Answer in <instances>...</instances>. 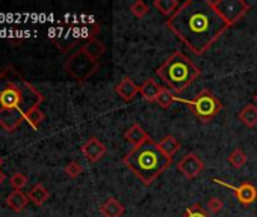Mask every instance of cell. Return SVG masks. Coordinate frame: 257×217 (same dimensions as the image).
<instances>
[{"label": "cell", "instance_id": "obj_1", "mask_svg": "<svg viewBox=\"0 0 257 217\" xmlns=\"http://www.w3.org/2000/svg\"><path fill=\"white\" fill-rule=\"evenodd\" d=\"M167 28L195 56H203L228 29L210 0H186L167 20Z\"/></svg>", "mask_w": 257, "mask_h": 217}, {"label": "cell", "instance_id": "obj_2", "mask_svg": "<svg viewBox=\"0 0 257 217\" xmlns=\"http://www.w3.org/2000/svg\"><path fill=\"white\" fill-rule=\"evenodd\" d=\"M43 101L44 95L14 66L0 71V126L8 133L16 132L26 115Z\"/></svg>", "mask_w": 257, "mask_h": 217}, {"label": "cell", "instance_id": "obj_3", "mask_svg": "<svg viewBox=\"0 0 257 217\" xmlns=\"http://www.w3.org/2000/svg\"><path fill=\"white\" fill-rule=\"evenodd\" d=\"M122 163L137 178H140L144 186H152L171 166L173 162L161 152L158 142L150 139L138 146H134L122 157Z\"/></svg>", "mask_w": 257, "mask_h": 217}, {"label": "cell", "instance_id": "obj_4", "mask_svg": "<svg viewBox=\"0 0 257 217\" xmlns=\"http://www.w3.org/2000/svg\"><path fill=\"white\" fill-rule=\"evenodd\" d=\"M156 76L170 90L180 94L201 76V70L183 52L177 50L156 68Z\"/></svg>", "mask_w": 257, "mask_h": 217}, {"label": "cell", "instance_id": "obj_5", "mask_svg": "<svg viewBox=\"0 0 257 217\" xmlns=\"http://www.w3.org/2000/svg\"><path fill=\"white\" fill-rule=\"evenodd\" d=\"M176 101L185 102L189 107L192 115L204 124L210 122L222 110L221 101L216 98V95L210 89H206V88L201 89L192 100H185V98L176 96Z\"/></svg>", "mask_w": 257, "mask_h": 217}, {"label": "cell", "instance_id": "obj_6", "mask_svg": "<svg viewBox=\"0 0 257 217\" xmlns=\"http://www.w3.org/2000/svg\"><path fill=\"white\" fill-rule=\"evenodd\" d=\"M64 66H65V71L68 72V76L73 77L79 83L86 82L100 70L98 62L92 60L82 50H77L74 54H71Z\"/></svg>", "mask_w": 257, "mask_h": 217}, {"label": "cell", "instance_id": "obj_7", "mask_svg": "<svg viewBox=\"0 0 257 217\" xmlns=\"http://www.w3.org/2000/svg\"><path fill=\"white\" fill-rule=\"evenodd\" d=\"M210 4L228 28L240 22L251 8L245 0H210Z\"/></svg>", "mask_w": 257, "mask_h": 217}, {"label": "cell", "instance_id": "obj_8", "mask_svg": "<svg viewBox=\"0 0 257 217\" xmlns=\"http://www.w3.org/2000/svg\"><path fill=\"white\" fill-rule=\"evenodd\" d=\"M212 181L218 186L230 188L233 192L234 198L237 199V202L243 206H249L251 204H254L257 200V187L249 181L240 182L239 186H231V184H228L222 180H218V178H212Z\"/></svg>", "mask_w": 257, "mask_h": 217}, {"label": "cell", "instance_id": "obj_9", "mask_svg": "<svg viewBox=\"0 0 257 217\" xmlns=\"http://www.w3.org/2000/svg\"><path fill=\"white\" fill-rule=\"evenodd\" d=\"M177 169L179 172L186 178V180H195L197 176L201 175V172L204 170V163L203 160L194 154V152H188L179 163H177Z\"/></svg>", "mask_w": 257, "mask_h": 217}, {"label": "cell", "instance_id": "obj_10", "mask_svg": "<svg viewBox=\"0 0 257 217\" xmlns=\"http://www.w3.org/2000/svg\"><path fill=\"white\" fill-rule=\"evenodd\" d=\"M82 154L86 157V160L89 162V163H97L98 160H101L103 157H104V154H106V145L100 140V139H97L95 136H92V138H89L83 145H82Z\"/></svg>", "mask_w": 257, "mask_h": 217}, {"label": "cell", "instance_id": "obj_11", "mask_svg": "<svg viewBox=\"0 0 257 217\" xmlns=\"http://www.w3.org/2000/svg\"><path fill=\"white\" fill-rule=\"evenodd\" d=\"M115 94L125 102H131L135 100L137 94H140V86L131 78V77H124L115 84Z\"/></svg>", "mask_w": 257, "mask_h": 217}, {"label": "cell", "instance_id": "obj_12", "mask_svg": "<svg viewBox=\"0 0 257 217\" xmlns=\"http://www.w3.org/2000/svg\"><path fill=\"white\" fill-rule=\"evenodd\" d=\"M124 139H125L127 142H131L134 146H138V145H141V144L150 140L152 138L149 136V133H147L140 124H134V126H131V127H128V128L124 132Z\"/></svg>", "mask_w": 257, "mask_h": 217}, {"label": "cell", "instance_id": "obj_13", "mask_svg": "<svg viewBox=\"0 0 257 217\" xmlns=\"http://www.w3.org/2000/svg\"><path fill=\"white\" fill-rule=\"evenodd\" d=\"M100 212L103 217H122V214L125 212V206L116 198H109L100 206Z\"/></svg>", "mask_w": 257, "mask_h": 217}, {"label": "cell", "instance_id": "obj_14", "mask_svg": "<svg viewBox=\"0 0 257 217\" xmlns=\"http://www.w3.org/2000/svg\"><path fill=\"white\" fill-rule=\"evenodd\" d=\"M162 90V86L155 80V78H147L141 86H140V94L143 98L149 102H156L159 94Z\"/></svg>", "mask_w": 257, "mask_h": 217}, {"label": "cell", "instance_id": "obj_15", "mask_svg": "<svg viewBox=\"0 0 257 217\" xmlns=\"http://www.w3.org/2000/svg\"><path fill=\"white\" fill-rule=\"evenodd\" d=\"M237 120L246 128H254L257 126V106L255 104H245L237 114Z\"/></svg>", "mask_w": 257, "mask_h": 217}, {"label": "cell", "instance_id": "obj_16", "mask_svg": "<svg viewBox=\"0 0 257 217\" xmlns=\"http://www.w3.org/2000/svg\"><path fill=\"white\" fill-rule=\"evenodd\" d=\"M158 146H159L161 152H162L168 160H171V162H173V157L176 156V152L182 148L180 142H179L174 136H171V134H167L162 140H159V142H158Z\"/></svg>", "mask_w": 257, "mask_h": 217}, {"label": "cell", "instance_id": "obj_17", "mask_svg": "<svg viewBox=\"0 0 257 217\" xmlns=\"http://www.w3.org/2000/svg\"><path fill=\"white\" fill-rule=\"evenodd\" d=\"M80 50H82L86 56H89L92 60L98 62V59L106 53V46H104L100 40L92 38V40H88L86 44H85Z\"/></svg>", "mask_w": 257, "mask_h": 217}, {"label": "cell", "instance_id": "obj_18", "mask_svg": "<svg viewBox=\"0 0 257 217\" xmlns=\"http://www.w3.org/2000/svg\"><path fill=\"white\" fill-rule=\"evenodd\" d=\"M29 194L23 193L22 190H14L8 198H7V205L10 208H13L16 212H20L22 210L26 208V205L29 204Z\"/></svg>", "mask_w": 257, "mask_h": 217}, {"label": "cell", "instance_id": "obj_19", "mask_svg": "<svg viewBox=\"0 0 257 217\" xmlns=\"http://www.w3.org/2000/svg\"><path fill=\"white\" fill-rule=\"evenodd\" d=\"M180 5L182 4L179 0H155L153 2V6L167 18H171L176 14V11L180 8Z\"/></svg>", "mask_w": 257, "mask_h": 217}, {"label": "cell", "instance_id": "obj_20", "mask_svg": "<svg viewBox=\"0 0 257 217\" xmlns=\"http://www.w3.org/2000/svg\"><path fill=\"white\" fill-rule=\"evenodd\" d=\"M50 198V193H49V190L43 186V184H35L32 188H31V192H29V199L35 204V205H38V206H41L47 199Z\"/></svg>", "mask_w": 257, "mask_h": 217}, {"label": "cell", "instance_id": "obj_21", "mask_svg": "<svg viewBox=\"0 0 257 217\" xmlns=\"http://www.w3.org/2000/svg\"><path fill=\"white\" fill-rule=\"evenodd\" d=\"M44 114L41 112V108L40 107H37V108H34V110H31L28 115H26V118H25V121L34 128V130H38L40 128V126H41V122L44 121Z\"/></svg>", "mask_w": 257, "mask_h": 217}, {"label": "cell", "instance_id": "obj_22", "mask_svg": "<svg viewBox=\"0 0 257 217\" xmlns=\"http://www.w3.org/2000/svg\"><path fill=\"white\" fill-rule=\"evenodd\" d=\"M176 101V94L173 90H170L167 86H162V90L156 100V102L162 107V108H168L173 102Z\"/></svg>", "mask_w": 257, "mask_h": 217}, {"label": "cell", "instance_id": "obj_23", "mask_svg": "<svg viewBox=\"0 0 257 217\" xmlns=\"http://www.w3.org/2000/svg\"><path fill=\"white\" fill-rule=\"evenodd\" d=\"M228 163L234 168V169H240L245 163H246V154L240 150V148H236L230 152L228 156Z\"/></svg>", "mask_w": 257, "mask_h": 217}, {"label": "cell", "instance_id": "obj_24", "mask_svg": "<svg viewBox=\"0 0 257 217\" xmlns=\"http://www.w3.org/2000/svg\"><path fill=\"white\" fill-rule=\"evenodd\" d=\"M150 11V6L144 2V0H137L135 4L131 5V12L135 18H144Z\"/></svg>", "mask_w": 257, "mask_h": 217}, {"label": "cell", "instance_id": "obj_25", "mask_svg": "<svg viewBox=\"0 0 257 217\" xmlns=\"http://www.w3.org/2000/svg\"><path fill=\"white\" fill-rule=\"evenodd\" d=\"M180 217H212V216L207 214V211L200 204H194L189 208H186Z\"/></svg>", "mask_w": 257, "mask_h": 217}, {"label": "cell", "instance_id": "obj_26", "mask_svg": "<svg viewBox=\"0 0 257 217\" xmlns=\"http://www.w3.org/2000/svg\"><path fill=\"white\" fill-rule=\"evenodd\" d=\"M11 186L16 188V190H22L23 187H26V184H28V176L25 175V174H22V172H16L13 176H11Z\"/></svg>", "mask_w": 257, "mask_h": 217}, {"label": "cell", "instance_id": "obj_27", "mask_svg": "<svg viewBox=\"0 0 257 217\" xmlns=\"http://www.w3.org/2000/svg\"><path fill=\"white\" fill-rule=\"evenodd\" d=\"M82 170H83V168H82V164L79 163V162H70L67 166H65V174L70 176V178H77L80 174H82Z\"/></svg>", "mask_w": 257, "mask_h": 217}, {"label": "cell", "instance_id": "obj_28", "mask_svg": "<svg viewBox=\"0 0 257 217\" xmlns=\"http://www.w3.org/2000/svg\"><path fill=\"white\" fill-rule=\"evenodd\" d=\"M224 208V202L219 199V198H210L209 202H207V210L212 212V214H218L221 212Z\"/></svg>", "mask_w": 257, "mask_h": 217}, {"label": "cell", "instance_id": "obj_29", "mask_svg": "<svg viewBox=\"0 0 257 217\" xmlns=\"http://www.w3.org/2000/svg\"><path fill=\"white\" fill-rule=\"evenodd\" d=\"M252 98H254V102H255V106H257V92L254 94V96H252Z\"/></svg>", "mask_w": 257, "mask_h": 217}, {"label": "cell", "instance_id": "obj_30", "mask_svg": "<svg viewBox=\"0 0 257 217\" xmlns=\"http://www.w3.org/2000/svg\"><path fill=\"white\" fill-rule=\"evenodd\" d=\"M0 164H2V158H0Z\"/></svg>", "mask_w": 257, "mask_h": 217}]
</instances>
